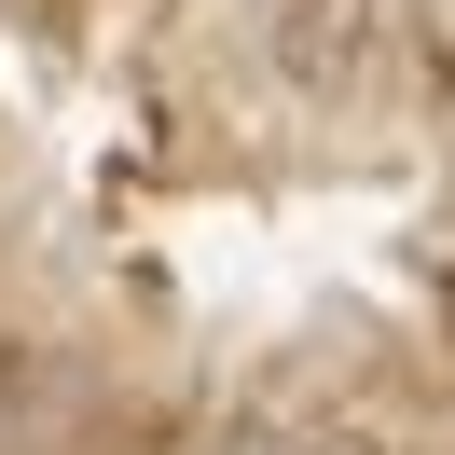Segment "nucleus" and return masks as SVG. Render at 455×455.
Here are the masks:
<instances>
[{
	"mask_svg": "<svg viewBox=\"0 0 455 455\" xmlns=\"http://www.w3.org/2000/svg\"><path fill=\"white\" fill-rule=\"evenodd\" d=\"M235 455H304V442H235Z\"/></svg>",
	"mask_w": 455,
	"mask_h": 455,
	"instance_id": "1",
	"label": "nucleus"
}]
</instances>
